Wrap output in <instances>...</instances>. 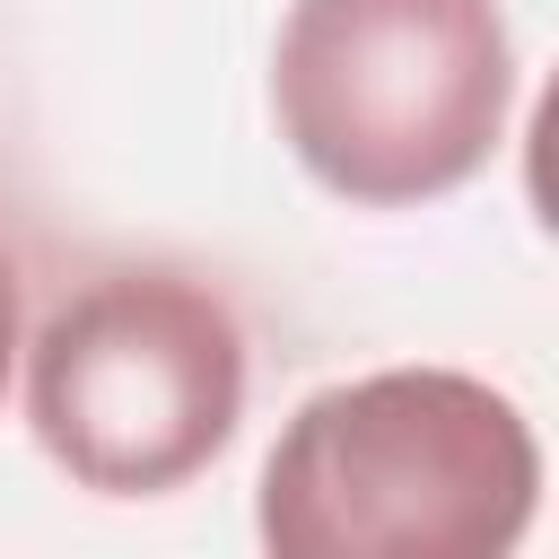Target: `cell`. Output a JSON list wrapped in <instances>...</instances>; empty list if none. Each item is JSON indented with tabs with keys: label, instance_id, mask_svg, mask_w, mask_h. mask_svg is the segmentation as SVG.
<instances>
[{
	"label": "cell",
	"instance_id": "obj_1",
	"mask_svg": "<svg viewBox=\"0 0 559 559\" xmlns=\"http://www.w3.org/2000/svg\"><path fill=\"white\" fill-rule=\"evenodd\" d=\"M542 507L515 393L463 367H376L297 402L253 533L280 559H507Z\"/></svg>",
	"mask_w": 559,
	"mask_h": 559
},
{
	"label": "cell",
	"instance_id": "obj_2",
	"mask_svg": "<svg viewBox=\"0 0 559 559\" xmlns=\"http://www.w3.org/2000/svg\"><path fill=\"white\" fill-rule=\"evenodd\" d=\"M515 114L498 0H288L271 35V122L349 210L463 192Z\"/></svg>",
	"mask_w": 559,
	"mask_h": 559
},
{
	"label": "cell",
	"instance_id": "obj_3",
	"mask_svg": "<svg viewBox=\"0 0 559 559\" xmlns=\"http://www.w3.org/2000/svg\"><path fill=\"white\" fill-rule=\"evenodd\" d=\"M35 445L96 498L201 480L245 419V323L183 262H114L44 306L17 341Z\"/></svg>",
	"mask_w": 559,
	"mask_h": 559
},
{
	"label": "cell",
	"instance_id": "obj_4",
	"mask_svg": "<svg viewBox=\"0 0 559 559\" xmlns=\"http://www.w3.org/2000/svg\"><path fill=\"white\" fill-rule=\"evenodd\" d=\"M17 341H26V262H17V245L0 236V393H9Z\"/></svg>",
	"mask_w": 559,
	"mask_h": 559
}]
</instances>
